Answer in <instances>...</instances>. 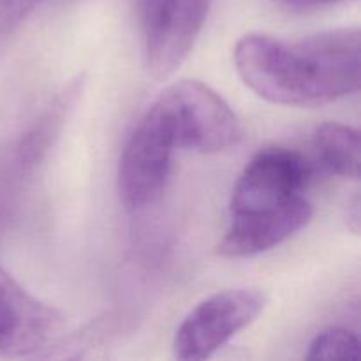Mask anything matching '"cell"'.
<instances>
[{
    "instance_id": "cell-2",
    "label": "cell",
    "mask_w": 361,
    "mask_h": 361,
    "mask_svg": "<svg viewBox=\"0 0 361 361\" xmlns=\"http://www.w3.org/2000/svg\"><path fill=\"white\" fill-rule=\"evenodd\" d=\"M152 108L171 133L176 150L219 154L235 147L242 136L238 116L208 85L196 80L173 83Z\"/></svg>"
},
{
    "instance_id": "cell-14",
    "label": "cell",
    "mask_w": 361,
    "mask_h": 361,
    "mask_svg": "<svg viewBox=\"0 0 361 361\" xmlns=\"http://www.w3.org/2000/svg\"><path fill=\"white\" fill-rule=\"evenodd\" d=\"M349 221L353 222V231L358 233V228H360V201H358V197H355V203L351 204V214H349Z\"/></svg>"
},
{
    "instance_id": "cell-5",
    "label": "cell",
    "mask_w": 361,
    "mask_h": 361,
    "mask_svg": "<svg viewBox=\"0 0 361 361\" xmlns=\"http://www.w3.org/2000/svg\"><path fill=\"white\" fill-rule=\"evenodd\" d=\"M175 150L168 126L150 106L129 134L120 155L118 194L129 210H143L161 197Z\"/></svg>"
},
{
    "instance_id": "cell-6",
    "label": "cell",
    "mask_w": 361,
    "mask_h": 361,
    "mask_svg": "<svg viewBox=\"0 0 361 361\" xmlns=\"http://www.w3.org/2000/svg\"><path fill=\"white\" fill-rule=\"evenodd\" d=\"M316 171V164L296 150L282 147L257 152L231 194V217L281 207L302 196Z\"/></svg>"
},
{
    "instance_id": "cell-10",
    "label": "cell",
    "mask_w": 361,
    "mask_h": 361,
    "mask_svg": "<svg viewBox=\"0 0 361 361\" xmlns=\"http://www.w3.org/2000/svg\"><path fill=\"white\" fill-rule=\"evenodd\" d=\"M312 148L316 162L330 175L342 178H360V133L353 127L326 122L314 133Z\"/></svg>"
},
{
    "instance_id": "cell-9",
    "label": "cell",
    "mask_w": 361,
    "mask_h": 361,
    "mask_svg": "<svg viewBox=\"0 0 361 361\" xmlns=\"http://www.w3.org/2000/svg\"><path fill=\"white\" fill-rule=\"evenodd\" d=\"M78 94H80V81H73L46 106L44 111L21 134L11 157V162H13L11 169L14 173L27 175L44 161L46 154L59 137L67 115L76 102Z\"/></svg>"
},
{
    "instance_id": "cell-7",
    "label": "cell",
    "mask_w": 361,
    "mask_h": 361,
    "mask_svg": "<svg viewBox=\"0 0 361 361\" xmlns=\"http://www.w3.org/2000/svg\"><path fill=\"white\" fill-rule=\"evenodd\" d=\"M63 317L0 268V356H27L51 344Z\"/></svg>"
},
{
    "instance_id": "cell-8",
    "label": "cell",
    "mask_w": 361,
    "mask_h": 361,
    "mask_svg": "<svg viewBox=\"0 0 361 361\" xmlns=\"http://www.w3.org/2000/svg\"><path fill=\"white\" fill-rule=\"evenodd\" d=\"M312 214V204L303 196H298L281 207L236 215L219 243L217 252L233 259L267 252L302 231L310 222Z\"/></svg>"
},
{
    "instance_id": "cell-4",
    "label": "cell",
    "mask_w": 361,
    "mask_h": 361,
    "mask_svg": "<svg viewBox=\"0 0 361 361\" xmlns=\"http://www.w3.org/2000/svg\"><path fill=\"white\" fill-rule=\"evenodd\" d=\"M210 6L212 0H137L145 63L155 80H166L185 62Z\"/></svg>"
},
{
    "instance_id": "cell-11",
    "label": "cell",
    "mask_w": 361,
    "mask_h": 361,
    "mask_svg": "<svg viewBox=\"0 0 361 361\" xmlns=\"http://www.w3.org/2000/svg\"><path fill=\"white\" fill-rule=\"evenodd\" d=\"M360 348V338L355 331L342 326H330L312 338L307 360H358Z\"/></svg>"
},
{
    "instance_id": "cell-13",
    "label": "cell",
    "mask_w": 361,
    "mask_h": 361,
    "mask_svg": "<svg viewBox=\"0 0 361 361\" xmlns=\"http://www.w3.org/2000/svg\"><path fill=\"white\" fill-rule=\"evenodd\" d=\"M271 2L279 4L282 7L295 11H310V9H321V7L334 6V4L344 2V0H271Z\"/></svg>"
},
{
    "instance_id": "cell-3",
    "label": "cell",
    "mask_w": 361,
    "mask_h": 361,
    "mask_svg": "<svg viewBox=\"0 0 361 361\" xmlns=\"http://www.w3.org/2000/svg\"><path fill=\"white\" fill-rule=\"evenodd\" d=\"M267 302V295L256 288L214 293L183 317L173 338V353L182 361L210 358L250 326L261 316Z\"/></svg>"
},
{
    "instance_id": "cell-12",
    "label": "cell",
    "mask_w": 361,
    "mask_h": 361,
    "mask_svg": "<svg viewBox=\"0 0 361 361\" xmlns=\"http://www.w3.org/2000/svg\"><path fill=\"white\" fill-rule=\"evenodd\" d=\"M41 0H0V51Z\"/></svg>"
},
{
    "instance_id": "cell-1",
    "label": "cell",
    "mask_w": 361,
    "mask_h": 361,
    "mask_svg": "<svg viewBox=\"0 0 361 361\" xmlns=\"http://www.w3.org/2000/svg\"><path fill=\"white\" fill-rule=\"evenodd\" d=\"M235 67L243 83L268 102L317 108L360 88V30L342 27L284 41L252 32L236 42Z\"/></svg>"
}]
</instances>
